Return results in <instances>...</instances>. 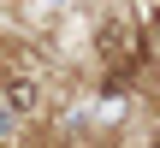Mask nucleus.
Here are the masks:
<instances>
[{
	"instance_id": "nucleus-2",
	"label": "nucleus",
	"mask_w": 160,
	"mask_h": 148,
	"mask_svg": "<svg viewBox=\"0 0 160 148\" xmlns=\"http://www.w3.org/2000/svg\"><path fill=\"white\" fill-rule=\"evenodd\" d=\"M6 107H12V113H30V107H36V83H30V77H6Z\"/></svg>"
},
{
	"instance_id": "nucleus-1",
	"label": "nucleus",
	"mask_w": 160,
	"mask_h": 148,
	"mask_svg": "<svg viewBox=\"0 0 160 148\" xmlns=\"http://www.w3.org/2000/svg\"><path fill=\"white\" fill-rule=\"evenodd\" d=\"M95 42H101V59H107V65H131V30H125L119 18H107Z\"/></svg>"
}]
</instances>
